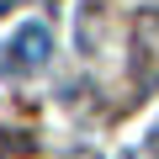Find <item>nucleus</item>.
Wrapping results in <instances>:
<instances>
[{
  "label": "nucleus",
  "instance_id": "obj_1",
  "mask_svg": "<svg viewBox=\"0 0 159 159\" xmlns=\"http://www.w3.org/2000/svg\"><path fill=\"white\" fill-rule=\"evenodd\" d=\"M6 53H16V58L6 64V69H16V74H21V69H43V64H48V53H53V37H48V27L27 21V27L16 32V43H11Z\"/></svg>",
  "mask_w": 159,
  "mask_h": 159
},
{
  "label": "nucleus",
  "instance_id": "obj_2",
  "mask_svg": "<svg viewBox=\"0 0 159 159\" xmlns=\"http://www.w3.org/2000/svg\"><path fill=\"white\" fill-rule=\"evenodd\" d=\"M16 154H27V138H16V133H0V159H16Z\"/></svg>",
  "mask_w": 159,
  "mask_h": 159
},
{
  "label": "nucleus",
  "instance_id": "obj_3",
  "mask_svg": "<svg viewBox=\"0 0 159 159\" xmlns=\"http://www.w3.org/2000/svg\"><path fill=\"white\" fill-rule=\"evenodd\" d=\"M148 154H154V159H159V133H154V138H148Z\"/></svg>",
  "mask_w": 159,
  "mask_h": 159
},
{
  "label": "nucleus",
  "instance_id": "obj_4",
  "mask_svg": "<svg viewBox=\"0 0 159 159\" xmlns=\"http://www.w3.org/2000/svg\"><path fill=\"white\" fill-rule=\"evenodd\" d=\"M11 6H16V0H0V16H6V11H11Z\"/></svg>",
  "mask_w": 159,
  "mask_h": 159
}]
</instances>
